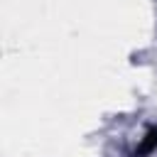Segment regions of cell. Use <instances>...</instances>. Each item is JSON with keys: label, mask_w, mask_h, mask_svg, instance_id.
Wrapping results in <instances>:
<instances>
[{"label": "cell", "mask_w": 157, "mask_h": 157, "mask_svg": "<svg viewBox=\"0 0 157 157\" xmlns=\"http://www.w3.org/2000/svg\"><path fill=\"white\" fill-rule=\"evenodd\" d=\"M155 147H157V128H152V130L145 135V140H142V145L137 147V152H135V155H140V157H142V155L152 152Z\"/></svg>", "instance_id": "obj_1"}]
</instances>
